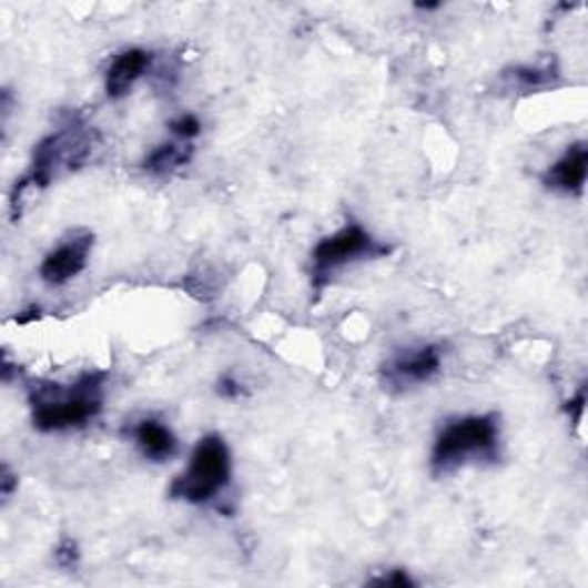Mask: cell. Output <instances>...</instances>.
Returning a JSON list of instances; mask_svg holds the SVG:
<instances>
[{
  "label": "cell",
  "mask_w": 588,
  "mask_h": 588,
  "mask_svg": "<svg viewBox=\"0 0 588 588\" xmlns=\"http://www.w3.org/2000/svg\"><path fill=\"white\" fill-rule=\"evenodd\" d=\"M169 129H171V134H173L178 141H186V143H191L193 139H199L201 132H203L201 120L195 118V115H191V113L175 118V120L169 124Z\"/></svg>",
  "instance_id": "13"
},
{
  "label": "cell",
  "mask_w": 588,
  "mask_h": 588,
  "mask_svg": "<svg viewBox=\"0 0 588 588\" xmlns=\"http://www.w3.org/2000/svg\"><path fill=\"white\" fill-rule=\"evenodd\" d=\"M371 584H375V586H398V588H405V586H414V579L405 570H391L388 575L377 577Z\"/></svg>",
  "instance_id": "15"
},
{
  "label": "cell",
  "mask_w": 588,
  "mask_h": 588,
  "mask_svg": "<svg viewBox=\"0 0 588 588\" xmlns=\"http://www.w3.org/2000/svg\"><path fill=\"white\" fill-rule=\"evenodd\" d=\"M55 559L62 568H72L77 564V543L74 540H62V545L55 551Z\"/></svg>",
  "instance_id": "16"
},
{
  "label": "cell",
  "mask_w": 588,
  "mask_h": 588,
  "mask_svg": "<svg viewBox=\"0 0 588 588\" xmlns=\"http://www.w3.org/2000/svg\"><path fill=\"white\" fill-rule=\"evenodd\" d=\"M216 394L221 398H231V401L240 398L242 396V384L233 375H223L219 379V384H216Z\"/></svg>",
  "instance_id": "14"
},
{
  "label": "cell",
  "mask_w": 588,
  "mask_h": 588,
  "mask_svg": "<svg viewBox=\"0 0 588 588\" xmlns=\"http://www.w3.org/2000/svg\"><path fill=\"white\" fill-rule=\"evenodd\" d=\"M416 8H418V10H439L442 3H418Z\"/></svg>",
  "instance_id": "18"
},
{
  "label": "cell",
  "mask_w": 588,
  "mask_h": 588,
  "mask_svg": "<svg viewBox=\"0 0 588 588\" xmlns=\"http://www.w3.org/2000/svg\"><path fill=\"white\" fill-rule=\"evenodd\" d=\"M97 143L94 132H90L88 126L81 124H68L58 129V132L49 134L36 145L32 152V161L28 173L17 180L14 191H12V214L19 207L21 195L26 189H44L49 186L58 175L70 173L81 169L92 154Z\"/></svg>",
  "instance_id": "3"
},
{
  "label": "cell",
  "mask_w": 588,
  "mask_h": 588,
  "mask_svg": "<svg viewBox=\"0 0 588 588\" xmlns=\"http://www.w3.org/2000/svg\"><path fill=\"white\" fill-rule=\"evenodd\" d=\"M391 251V246L377 242L362 225H345L343 231L324 237L311 253V285L315 292H322L334 274L341 270L362 263V260L382 257Z\"/></svg>",
  "instance_id": "5"
},
{
  "label": "cell",
  "mask_w": 588,
  "mask_h": 588,
  "mask_svg": "<svg viewBox=\"0 0 588 588\" xmlns=\"http://www.w3.org/2000/svg\"><path fill=\"white\" fill-rule=\"evenodd\" d=\"M193 148L186 141H171V143H161L159 148H154L145 161H143V169L154 175V178H169L173 175L178 169L186 166L191 161Z\"/></svg>",
  "instance_id": "11"
},
{
  "label": "cell",
  "mask_w": 588,
  "mask_h": 588,
  "mask_svg": "<svg viewBox=\"0 0 588 588\" xmlns=\"http://www.w3.org/2000/svg\"><path fill=\"white\" fill-rule=\"evenodd\" d=\"M588 173V148L586 143L570 145L559 161H554L543 175L547 189L566 195H577L584 191Z\"/></svg>",
  "instance_id": "8"
},
{
  "label": "cell",
  "mask_w": 588,
  "mask_h": 588,
  "mask_svg": "<svg viewBox=\"0 0 588 588\" xmlns=\"http://www.w3.org/2000/svg\"><path fill=\"white\" fill-rule=\"evenodd\" d=\"M129 435L134 437L145 460L166 463L178 453V437L171 433L169 426H163L156 418L139 420L136 426L129 430Z\"/></svg>",
  "instance_id": "10"
},
{
  "label": "cell",
  "mask_w": 588,
  "mask_h": 588,
  "mask_svg": "<svg viewBox=\"0 0 588 588\" xmlns=\"http://www.w3.org/2000/svg\"><path fill=\"white\" fill-rule=\"evenodd\" d=\"M17 483H19L17 476L10 474L8 467H3V478H0V493H3V499H10V497H12Z\"/></svg>",
  "instance_id": "17"
},
{
  "label": "cell",
  "mask_w": 588,
  "mask_h": 588,
  "mask_svg": "<svg viewBox=\"0 0 588 588\" xmlns=\"http://www.w3.org/2000/svg\"><path fill=\"white\" fill-rule=\"evenodd\" d=\"M233 460L223 437L205 435L195 444L189 467L175 476L169 487L171 499H180L193 506L210 504L231 483Z\"/></svg>",
  "instance_id": "4"
},
{
  "label": "cell",
  "mask_w": 588,
  "mask_h": 588,
  "mask_svg": "<svg viewBox=\"0 0 588 588\" xmlns=\"http://www.w3.org/2000/svg\"><path fill=\"white\" fill-rule=\"evenodd\" d=\"M152 53L145 49H126L111 62L107 70V94L109 100H124L134 85L150 70Z\"/></svg>",
  "instance_id": "9"
},
{
  "label": "cell",
  "mask_w": 588,
  "mask_h": 588,
  "mask_svg": "<svg viewBox=\"0 0 588 588\" xmlns=\"http://www.w3.org/2000/svg\"><path fill=\"white\" fill-rule=\"evenodd\" d=\"M513 81H517V85H521L525 90H538L545 88L547 83H551V79L557 77L549 68L540 70V68H515L513 70Z\"/></svg>",
  "instance_id": "12"
},
{
  "label": "cell",
  "mask_w": 588,
  "mask_h": 588,
  "mask_svg": "<svg viewBox=\"0 0 588 588\" xmlns=\"http://www.w3.org/2000/svg\"><path fill=\"white\" fill-rule=\"evenodd\" d=\"M499 444L501 428L497 414H472L448 420L433 446V474L446 476L467 465H493L499 460Z\"/></svg>",
  "instance_id": "2"
},
{
  "label": "cell",
  "mask_w": 588,
  "mask_h": 588,
  "mask_svg": "<svg viewBox=\"0 0 588 588\" xmlns=\"http://www.w3.org/2000/svg\"><path fill=\"white\" fill-rule=\"evenodd\" d=\"M94 237L85 231L72 233L68 240H62L40 265V278L47 285H64L77 278L85 265L92 251Z\"/></svg>",
  "instance_id": "7"
},
{
  "label": "cell",
  "mask_w": 588,
  "mask_h": 588,
  "mask_svg": "<svg viewBox=\"0 0 588 588\" xmlns=\"http://www.w3.org/2000/svg\"><path fill=\"white\" fill-rule=\"evenodd\" d=\"M107 373H85L77 382L36 384L30 388L32 426L40 433H64L88 426L104 407Z\"/></svg>",
  "instance_id": "1"
},
{
  "label": "cell",
  "mask_w": 588,
  "mask_h": 588,
  "mask_svg": "<svg viewBox=\"0 0 588 588\" xmlns=\"http://www.w3.org/2000/svg\"><path fill=\"white\" fill-rule=\"evenodd\" d=\"M442 373L439 345H420L391 356L382 368L384 388L405 394L409 388L433 382Z\"/></svg>",
  "instance_id": "6"
}]
</instances>
